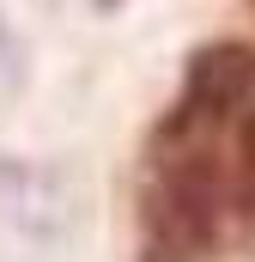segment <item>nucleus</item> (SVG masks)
Returning a JSON list of instances; mask_svg holds the SVG:
<instances>
[{"label": "nucleus", "mask_w": 255, "mask_h": 262, "mask_svg": "<svg viewBox=\"0 0 255 262\" xmlns=\"http://www.w3.org/2000/svg\"><path fill=\"white\" fill-rule=\"evenodd\" d=\"M176 152L152 159L140 189V256L134 262H213L225 226V165L213 134H158Z\"/></svg>", "instance_id": "obj_1"}, {"label": "nucleus", "mask_w": 255, "mask_h": 262, "mask_svg": "<svg viewBox=\"0 0 255 262\" xmlns=\"http://www.w3.org/2000/svg\"><path fill=\"white\" fill-rule=\"evenodd\" d=\"M255 98V43L243 37H213L189 49L183 61V92L158 134H219L231 116H243Z\"/></svg>", "instance_id": "obj_2"}, {"label": "nucleus", "mask_w": 255, "mask_h": 262, "mask_svg": "<svg viewBox=\"0 0 255 262\" xmlns=\"http://www.w3.org/2000/svg\"><path fill=\"white\" fill-rule=\"evenodd\" d=\"M18 67H24V49H18V31H12V18H6V6H0V79L18 85Z\"/></svg>", "instance_id": "obj_3"}, {"label": "nucleus", "mask_w": 255, "mask_h": 262, "mask_svg": "<svg viewBox=\"0 0 255 262\" xmlns=\"http://www.w3.org/2000/svg\"><path fill=\"white\" fill-rule=\"evenodd\" d=\"M110 6H116V0H97V12H110Z\"/></svg>", "instance_id": "obj_4"}, {"label": "nucleus", "mask_w": 255, "mask_h": 262, "mask_svg": "<svg viewBox=\"0 0 255 262\" xmlns=\"http://www.w3.org/2000/svg\"><path fill=\"white\" fill-rule=\"evenodd\" d=\"M249 146H255V122H249Z\"/></svg>", "instance_id": "obj_5"}]
</instances>
